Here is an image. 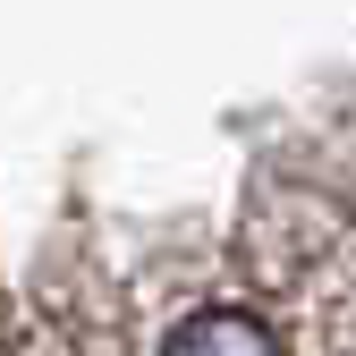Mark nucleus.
Listing matches in <instances>:
<instances>
[{
	"mask_svg": "<svg viewBox=\"0 0 356 356\" xmlns=\"http://www.w3.org/2000/svg\"><path fill=\"white\" fill-rule=\"evenodd\" d=\"M161 356H289V348L254 305H195V314L170 323Z\"/></svg>",
	"mask_w": 356,
	"mask_h": 356,
	"instance_id": "f257e3e1",
	"label": "nucleus"
}]
</instances>
